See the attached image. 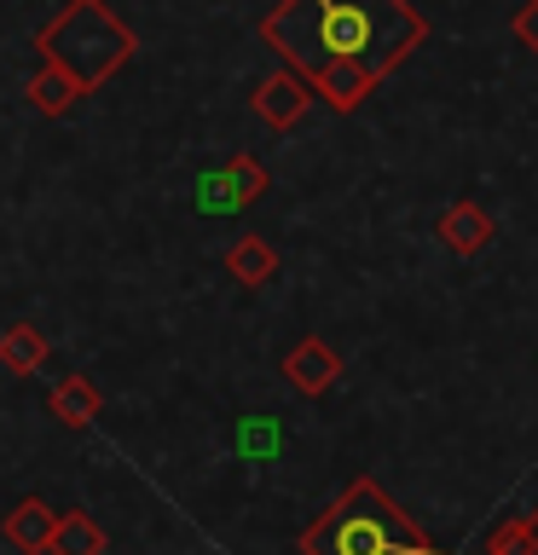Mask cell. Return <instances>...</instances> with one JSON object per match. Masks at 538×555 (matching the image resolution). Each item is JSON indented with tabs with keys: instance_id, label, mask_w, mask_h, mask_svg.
Listing matches in <instances>:
<instances>
[{
	"instance_id": "6da1fadb",
	"label": "cell",
	"mask_w": 538,
	"mask_h": 555,
	"mask_svg": "<svg viewBox=\"0 0 538 555\" xmlns=\"http://www.w3.org/2000/svg\"><path fill=\"white\" fill-rule=\"evenodd\" d=\"M260 35L284 52L295 76L319 87L342 64H359L382 81L428 35V24L406 0H278L260 17Z\"/></svg>"
},
{
	"instance_id": "7a4b0ae2",
	"label": "cell",
	"mask_w": 538,
	"mask_h": 555,
	"mask_svg": "<svg viewBox=\"0 0 538 555\" xmlns=\"http://www.w3.org/2000/svg\"><path fill=\"white\" fill-rule=\"evenodd\" d=\"M302 555H434V544L371 475H359L302 532Z\"/></svg>"
},
{
	"instance_id": "3957f363",
	"label": "cell",
	"mask_w": 538,
	"mask_h": 555,
	"mask_svg": "<svg viewBox=\"0 0 538 555\" xmlns=\"http://www.w3.org/2000/svg\"><path fill=\"white\" fill-rule=\"evenodd\" d=\"M41 59L59 64L64 76H76L81 93H87V87L111 81L116 69L133 59V35L104 0H69V7L41 29Z\"/></svg>"
},
{
	"instance_id": "277c9868",
	"label": "cell",
	"mask_w": 538,
	"mask_h": 555,
	"mask_svg": "<svg viewBox=\"0 0 538 555\" xmlns=\"http://www.w3.org/2000/svg\"><path fill=\"white\" fill-rule=\"evenodd\" d=\"M64 515L47 509L41 498H24L17 509H7V520H0V532H7V544H17L24 555H52V538H59Z\"/></svg>"
},
{
	"instance_id": "5b68a950",
	"label": "cell",
	"mask_w": 538,
	"mask_h": 555,
	"mask_svg": "<svg viewBox=\"0 0 538 555\" xmlns=\"http://www.w3.org/2000/svg\"><path fill=\"white\" fill-rule=\"evenodd\" d=\"M307 104H312V81H302L295 69L260 81V93H255V111H260V121H272V128H295V121L307 116Z\"/></svg>"
},
{
	"instance_id": "8992f818",
	"label": "cell",
	"mask_w": 538,
	"mask_h": 555,
	"mask_svg": "<svg viewBox=\"0 0 538 555\" xmlns=\"http://www.w3.org/2000/svg\"><path fill=\"white\" fill-rule=\"evenodd\" d=\"M336 353H330L324 341H295L290 347V359H284V382L295 393H324L330 382H336Z\"/></svg>"
},
{
	"instance_id": "52a82bcc",
	"label": "cell",
	"mask_w": 538,
	"mask_h": 555,
	"mask_svg": "<svg viewBox=\"0 0 538 555\" xmlns=\"http://www.w3.org/2000/svg\"><path fill=\"white\" fill-rule=\"evenodd\" d=\"M440 237L458 255H481L486 243H492V215H486L481 203H451L446 215H440Z\"/></svg>"
},
{
	"instance_id": "ba28073f",
	"label": "cell",
	"mask_w": 538,
	"mask_h": 555,
	"mask_svg": "<svg viewBox=\"0 0 538 555\" xmlns=\"http://www.w3.org/2000/svg\"><path fill=\"white\" fill-rule=\"evenodd\" d=\"M29 93H35V104H41L47 116H59V111H69V104L81 99V81H76V76H64L59 64H47V59H41V69L29 76Z\"/></svg>"
},
{
	"instance_id": "9c48e42d",
	"label": "cell",
	"mask_w": 538,
	"mask_h": 555,
	"mask_svg": "<svg viewBox=\"0 0 538 555\" xmlns=\"http://www.w3.org/2000/svg\"><path fill=\"white\" fill-rule=\"evenodd\" d=\"M41 359H47V341H41V330H29V324H12L7 336H0V364L17 376H29V371H41Z\"/></svg>"
},
{
	"instance_id": "30bf717a",
	"label": "cell",
	"mask_w": 538,
	"mask_h": 555,
	"mask_svg": "<svg viewBox=\"0 0 538 555\" xmlns=\"http://www.w3.org/2000/svg\"><path fill=\"white\" fill-rule=\"evenodd\" d=\"M52 411H59L69 428H87V423H93V416H99V388H93V382H87V376H69L64 388L52 393Z\"/></svg>"
},
{
	"instance_id": "8fae6325",
	"label": "cell",
	"mask_w": 538,
	"mask_h": 555,
	"mask_svg": "<svg viewBox=\"0 0 538 555\" xmlns=\"http://www.w3.org/2000/svg\"><path fill=\"white\" fill-rule=\"evenodd\" d=\"M226 267H232V278H243V284H267V278L278 272V255L260 237H238L232 255H226Z\"/></svg>"
},
{
	"instance_id": "7c38bea8",
	"label": "cell",
	"mask_w": 538,
	"mask_h": 555,
	"mask_svg": "<svg viewBox=\"0 0 538 555\" xmlns=\"http://www.w3.org/2000/svg\"><path fill=\"white\" fill-rule=\"evenodd\" d=\"M371 76H364V69L359 64H342V69H330V76L319 81V87H312V93H319V99H330V104H336V111H354V104L364 99V93H371Z\"/></svg>"
},
{
	"instance_id": "4fadbf2b",
	"label": "cell",
	"mask_w": 538,
	"mask_h": 555,
	"mask_svg": "<svg viewBox=\"0 0 538 555\" xmlns=\"http://www.w3.org/2000/svg\"><path fill=\"white\" fill-rule=\"evenodd\" d=\"M52 555H104V527L93 515H64L59 538H52Z\"/></svg>"
},
{
	"instance_id": "5bb4252c",
	"label": "cell",
	"mask_w": 538,
	"mask_h": 555,
	"mask_svg": "<svg viewBox=\"0 0 538 555\" xmlns=\"http://www.w3.org/2000/svg\"><path fill=\"white\" fill-rule=\"evenodd\" d=\"M481 555H538V509H533V515L503 520V527L486 538V550H481Z\"/></svg>"
},
{
	"instance_id": "9a60e30c",
	"label": "cell",
	"mask_w": 538,
	"mask_h": 555,
	"mask_svg": "<svg viewBox=\"0 0 538 555\" xmlns=\"http://www.w3.org/2000/svg\"><path fill=\"white\" fill-rule=\"evenodd\" d=\"M226 173H232V180H238V191H243V203H255L260 191H267V168H260L255 156H232V163H226Z\"/></svg>"
},
{
	"instance_id": "2e32d148",
	"label": "cell",
	"mask_w": 538,
	"mask_h": 555,
	"mask_svg": "<svg viewBox=\"0 0 538 555\" xmlns=\"http://www.w3.org/2000/svg\"><path fill=\"white\" fill-rule=\"evenodd\" d=\"M515 35H521V41H527V47L538 52V0H527V7L515 12Z\"/></svg>"
}]
</instances>
